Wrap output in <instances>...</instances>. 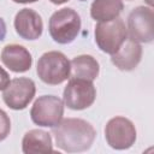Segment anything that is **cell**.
Returning <instances> with one entry per match:
<instances>
[{
	"instance_id": "7c38bea8",
	"label": "cell",
	"mask_w": 154,
	"mask_h": 154,
	"mask_svg": "<svg viewBox=\"0 0 154 154\" xmlns=\"http://www.w3.org/2000/svg\"><path fill=\"white\" fill-rule=\"evenodd\" d=\"M2 64L16 73L26 72L32 65V57L30 52L20 45H7L1 51Z\"/></svg>"
},
{
	"instance_id": "9c48e42d",
	"label": "cell",
	"mask_w": 154,
	"mask_h": 154,
	"mask_svg": "<svg viewBox=\"0 0 154 154\" xmlns=\"http://www.w3.org/2000/svg\"><path fill=\"white\" fill-rule=\"evenodd\" d=\"M36 87L32 79L26 77H18L10 81L2 90L4 102L14 111L24 109L34 99Z\"/></svg>"
},
{
	"instance_id": "6da1fadb",
	"label": "cell",
	"mask_w": 154,
	"mask_h": 154,
	"mask_svg": "<svg viewBox=\"0 0 154 154\" xmlns=\"http://www.w3.org/2000/svg\"><path fill=\"white\" fill-rule=\"evenodd\" d=\"M57 146L67 153L88 150L96 137L94 126L81 118H66L52 128Z\"/></svg>"
},
{
	"instance_id": "52a82bcc",
	"label": "cell",
	"mask_w": 154,
	"mask_h": 154,
	"mask_svg": "<svg viewBox=\"0 0 154 154\" xmlns=\"http://www.w3.org/2000/svg\"><path fill=\"white\" fill-rule=\"evenodd\" d=\"M96 99V89L91 81L82 78H70L64 93L65 106L73 111H81L90 107Z\"/></svg>"
},
{
	"instance_id": "9a60e30c",
	"label": "cell",
	"mask_w": 154,
	"mask_h": 154,
	"mask_svg": "<svg viewBox=\"0 0 154 154\" xmlns=\"http://www.w3.org/2000/svg\"><path fill=\"white\" fill-rule=\"evenodd\" d=\"M123 8L122 0H94L90 5V16L96 22H108L119 17Z\"/></svg>"
},
{
	"instance_id": "3957f363",
	"label": "cell",
	"mask_w": 154,
	"mask_h": 154,
	"mask_svg": "<svg viewBox=\"0 0 154 154\" xmlns=\"http://www.w3.org/2000/svg\"><path fill=\"white\" fill-rule=\"evenodd\" d=\"M36 72L43 83L49 85L60 84L70 78V60L61 52H46L37 61Z\"/></svg>"
},
{
	"instance_id": "5bb4252c",
	"label": "cell",
	"mask_w": 154,
	"mask_h": 154,
	"mask_svg": "<svg viewBox=\"0 0 154 154\" xmlns=\"http://www.w3.org/2000/svg\"><path fill=\"white\" fill-rule=\"evenodd\" d=\"M99 72L100 65L97 60L89 54L77 55L70 61V78H82L93 82L97 78Z\"/></svg>"
},
{
	"instance_id": "277c9868",
	"label": "cell",
	"mask_w": 154,
	"mask_h": 154,
	"mask_svg": "<svg viewBox=\"0 0 154 154\" xmlns=\"http://www.w3.org/2000/svg\"><path fill=\"white\" fill-rule=\"evenodd\" d=\"M94 35L97 47L103 53L112 55L126 40L128 30L124 20L117 17L108 22H97Z\"/></svg>"
},
{
	"instance_id": "7a4b0ae2",
	"label": "cell",
	"mask_w": 154,
	"mask_h": 154,
	"mask_svg": "<svg viewBox=\"0 0 154 154\" xmlns=\"http://www.w3.org/2000/svg\"><path fill=\"white\" fill-rule=\"evenodd\" d=\"M48 30L54 42L60 45L71 43L79 34L81 17L73 8L58 10L49 18Z\"/></svg>"
},
{
	"instance_id": "4fadbf2b",
	"label": "cell",
	"mask_w": 154,
	"mask_h": 154,
	"mask_svg": "<svg viewBox=\"0 0 154 154\" xmlns=\"http://www.w3.org/2000/svg\"><path fill=\"white\" fill-rule=\"evenodd\" d=\"M22 150L24 154L53 153L51 134L40 129L29 130L22 140Z\"/></svg>"
},
{
	"instance_id": "30bf717a",
	"label": "cell",
	"mask_w": 154,
	"mask_h": 154,
	"mask_svg": "<svg viewBox=\"0 0 154 154\" xmlns=\"http://www.w3.org/2000/svg\"><path fill=\"white\" fill-rule=\"evenodd\" d=\"M16 32L24 40L34 41L42 35L43 23L41 16L31 8H22L17 12L13 22Z\"/></svg>"
},
{
	"instance_id": "d6986e66",
	"label": "cell",
	"mask_w": 154,
	"mask_h": 154,
	"mask_svg": "<svg viewBox=\"0 0 154 154\" xmlns=\"http://www.w3.org/2000/svg\"><path fill=\"white\" fill-rule=\"evenodd\" d=\"M12 1L17 4H30V2H36L37 0H12Z\"/></svg>"
},
{
	"instance_id": "ac0fdd59",
	"label": "cell",
	"mask_w": 154,
	"mask_h": 154,
	"mask_svg": "<svg viewBox=\"0 0 154 154\" xmlns=\"http://www.w3.org/2000/svg\"><path fill=\"white\" fill-rule=\"evenodd\" d=\"M6 36V24L2 18H0V41H4Z\"/></svg>"
},
{
	"instance_id": "5b68a950",
	"label": "cell",
	"mask_w": 154,
	"mask_h": 154,
	"mask_svg": "<svg viewBox=\"0 0 154 154\" xmlns=\"http://www.w3.org/2000/svg\"><path fill=\"white\" fill-rule=\"evenodd\" d=\"M64 116V101L55 95L38 96L31 109V120L38 126L53 128L60 123Z\"/></svg>"
},
{
	"instance_id": "e0dca14e",
	"label": "cell",
	"mask_w": 154,
	"mask_h": 154,
	"mask_svg": "<svg viewBox=\"0 0 154 154\" xmlns=\"http://www.w3.org/2000/svg\"><path fill=\"white\" fill-rule=\"evenodd\" d=\"M8 83H10V75L0 66V90H4Z\"/></svg>"
},
{
	"instance_id": "2e32d148",
	"label": "cell",
	"mask_w": 154,
	"mask_h": 154,
	"mask_svg": "<svg viewBox=\"0 0 154 154\" xmlns=\"http://www.w3.org/2000/svg\"><path fill=\"white\" fill-rule=\"evenodd\" d=\"M11 131V120L7 113L0 108V142L4 141Z\"/></svg>"
},
{
	"instance_id": "ba28073f",
	"label": "cell",
	"mask_w": 154,
	"mask_h": 154,
	"mask_svg": "<svg viewBox=\"0 0 154 154\" xmlns=\"http://www.w3.org/2000/svg\"><path fill=\"white\" fill-rule=\"evenodd\" d=\"M129 37L141 42L149 43L154 38V12L152 7L137 6L128 17Z\"/></svg>"
},
{
	"instance_id": "ffe728a7",
	"label": "cell",
	"mask_w": 154,
	"mask_h": 154,
	"mask_svg": "<svg viewBox=\"0 0 154 154\" xmlns=\"http://www.w3.org/2000/svg\"><path fill=\"white\" fill-rule=\"evenodd\" d=\"M52 4H54V5H61V4H65V2H67L69 0H49Z\"/></svg>"
},
{
	"instance_id": "8992f818",
	"label": "cell",
	"mask_w": 154,
	"mask_h": 154,
	"mask_svg": "<svg viewBox=\"0 0 154 154\" xmlns=\"http://www.w3.org/2000/svg\"><path fill=\"white\" fill-rule=\"evenodd\" d=\"M136 128L134 123L125 117H113L105 126V138L107 144L117 150H124L132 147L136 141Z\"/></svg>"
},
{
	"instance_id": "8fae6325",
	"label": "cell",
	"mask_w": 154,
	"mask_h": 154,
	"mask_svg": "<svg viewBox=\"0 0 154 154\" xmlns=\"http://www.w3.org/2000/svg\"><path fill=\"white\" fill-rule=\"evenodd\" d=\"M141 58L142 47L140 42L126 37L118 51L111 55V61L120 71H132L140 64Z\"/></svg>"
}]
</instances>
